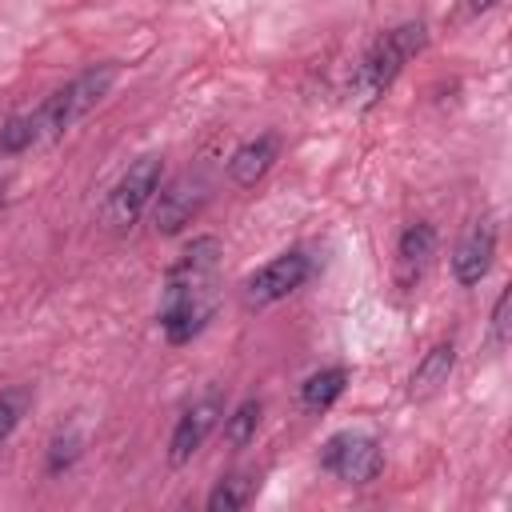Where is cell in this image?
<instances>
[{
	"instance_id": "obj_1",
	"label": "cell",
	"mask_w": 512,
	"mask_h": 512,
	"mask_svg": "<svg viewBox=\"0 0 512 512\" xmlns=\"http://www.w3.org/2000/svg\"><path fill=\"white\" fill-rule=\"evenodd\" d=\"M216 300H220V240L196 236L164 276L156 320L172 344H184L204 332V324L216 312Z\"/></svg>"
},
{
	"instance_id": "obj_2",
	"label": "cell",
	"mask_w": 512,
	"mask_h": 512,
	"mask_svg": "<svg viewBox=\"0 0 512 512\" xmlns=\"http://www.w3.org/2000/svg\"><path fill=\"white\" fill-rule=\"evenodd\" d=\"M424 44H428V28H424L420 20L396 24V28H388L384 36H376L372 48L364 52V60L356 64L352 80H348V96L360 100V104L380 100V96L392 88V80L404 72V64L424 52Z\"/></svg>"
},
{
	"instance_id": "obj_3",
	"label": "cell",
	"mask_w": 512,
	"mask_h": 512,
	"mask_svg": "<svg viewBox=\"0 0 512 512\" xmlns=\"http://www.w3.org/2000/svg\"><path fill=\"white\" fill-rule=\"evenodd\" d=\"M116 64L108 60V64H96V68H88V72H80L76 80H68L64 88H56L44 104H36L32 108V116H36V132H40V144H52V140H60L76 120H84L104 96H108V88L116 84Z\"/></svg>"
},
{
	"instance_id": "obj_4",
	"label": "cell",
	"mask_w": 512,
	"mask_h": 512,
	"mask_svg": "<svg viewBox=\"0 0 512 512\" xmlns=\"http://www.w3.org/2000/svg\"><path fill=\"white\" fill-rule=\"evenodd\" d=\"M160 176H164V160L156 152L136 156L120 172V180L112 184V192L104 200V224L108 228H132L140 220V212L152 204V196L160 188Z\"/></svg>"
},
{
	"instance_id": "obj_5",
	"label": "cell",
	"mask_w": 512,
	"mask_h": 512,
	"mask_svg": "<svg viewBox=\"0 0 512 512\" xmlns=\"http://www.w3.org/2000/svg\"><path fill=\"white\" fill-rule=\"evenodd\" d=\"M320 468L332 472V476L344 480V484H372V480L380 476V468H384V448H380L376 436L344 428V432H332V436L324 440V448H320Z\"/></svg>"
},
{
	"instance_id": "obj_6",
	"label": "cell",
	"mask_w": 512,
	"mask_h": 512,
	"mask_svg": "<svg viewBox=\"0 0 512 512\" xmlns=\"http://www.w3.org/2000/svg\"><path fill=\"white\" fill-rule=\"evenodd\" d=\"M308 276H312L308 252H304V248H288V252L272 256L268 264H260V268L244 280V304H248V308H268V304L292 296Z\"/></svg>"
},
{
	"instance_id": "obj_7",
	"label": "cell",
	"mask_w": 512,
	"mask_h": 512,
	"mask_svg": "<svg viewBox=\"0 0 512 512\" xmlns=\"http://www.w3.org/2000/svg\"><path fill=\"white\" fill-rule=\"evenodd\" d=\"M160 196H156V208H152V224H156V232L160 236H176L184 224H192L196 216H200V208L208 204V180L204 176H192V172H184V176H176L172 184H164V188H156Z\"/></svg>"
},
{
	"instance_id": "obj_8",
	"label": "cell",
	"mask_w": 512,
	"mask_h": 512,
	"mask_svg": "<svg viewBox=\"0 0 512 512\" xmlns=\"http://www.w3.org/2000/svg\"><path fill=\"white\" fill-rule=\"evenodd\" d=\"M224 420V396L220 392H204L200 400H192L184 412H180V420H176V428H172V436H168V460L180 468V464H188L200 448H204V440L212 436V428Z\"/></svg>"
},
{
	"instance_id": "obj_9",
	"label": "cell",
	"mask_w": 512,
	"mask_h": 512,
	"mask_svg": "<svg viewBox=\"0 0 512 512\" xmlns=\"http://www.w3.org/2000/svg\"><path fill=\"white\" fill-rule=\"evenodd\" d=\"M492 256H496V220L492 216H480L464 232V240L456 244V252H452V276H456V284L460 288L480 284L488 276V268H492Z\"/></svg>"
},
{
	"instance_id": "obj_10",
	"label": "cell",
	"mask_w": 512,
	"mask_h": 512,
	"mask_svg": "<svg viewBox=\"0 0 512 512\" xmlns=\"http://www.w3.org/2000/svg\"><path fill=\"white\" fill-rule=\"evenodd\" d=\"M432 252H436V228L428 220H416L400 232L396 240V284L400 288H416V280L428 272L432 264Z\"/></svg>"
},
{
	"instance_id": "obj_11",
	"label": "cell",
	"mask_w": 512,
	"mask_h": 512,
	"mask_svg": "<svg viewBox=\"0 0 512 512\" xmlns=\"http://www.w3.org/2000/svg\"><path fill=\"white\" fill-rule=\"evenodd\" d=\"M276 156H280V136H276V132L252 136V140H244V144L228 156V176H232L240 188H252L256 180L268 176V168L276 164Z\"/></svg>"
},
{
	"instance_id": "obj_12",
	"label": "cell",
	"mask_w": 512,
	"mask_h": 512,
	"mask_svg": "<svg viewBox=\"0 0 512 512\" xmlns=\"http://www.w3.org/2000/svg\"><path fill=\"white\" fill-rule=\"evenodd\" d=\"M452 364H456V348H452V344H432V348L420 356V364L412 368L408 396H412V400H428V396H436V392L448 384Z\"/></svg>"
},
{
	"instance_id": "obj_13",
	"label": "cell",
	"mask_w": 512,
	"mask_h": 512,
	"mask_svg": "<svg viewBox=\"0 0 512 512\" xmlns=\"http://www.w3.org/2000/svg\"><path fill=\"white\" fill-rule=\"evenodd\" d=\"M344 388H348V368H340V364L320 368L300 384V408L304 412H324L344 396Z\"/></svg>"
},
{
	"instance_id": "obj_14",
	"label": "cell",
	"mask_w": 512,
	"mask_h": 512,
	"mask_svg": "<svg viewBox=\"0 0 512 512\" xmlns=\"http://www.w3.org/2000/svg\"><path fill=\"white\" fill-rule=\"evenodd\" d=\"M256 488H260V480L252 472H228V476L216 480V488L208 492L204 504H208V512H240V508L252 504Z\"/></svg>"
},
{
	"instance_id": "obj_15",
	"label": "cell",
	"mask_w": 512,
	"mask_h": 512,
	"mask_svg": "<svg viewBox=\"0 0 512 512\" xmlns=\"http://www.w3.org/2000/svg\"><path fill=\"white\" fill-rule=\"evenodd\" d=\"M260 416H264V404H260L256 396L240 400V404L232 408V416H224V440H228L232 448H244V444L256 436V428H260Z\"/></svg>"
},
{
	"instance_id": "obj_16",
	"label": "cell",
	"mask_w": 512,
	"mask_h": 512,
	"mask_svg": "<svg viewBox=\"0 0 512 512\" xmlns=\"http://www.w3.org/2000/svg\"><path fill=\"white\" fill-rule=\"evenodd\" d=\"M40 144V132H36V116L32 112H16L0 124V156H20L28 148Z\"/></svg>"
},
{
	"instance_id": "obj_17",
	"label": "cell",
	"mask_w": 512,
	"mask_h": 512,
	"mask_svg": "<svg viewBox=\"0 0 512 512\" xmlns=\"http://www.w3.org/2000/svg\"><path fill=\"white\" fill-rule=\"evenodd\" d=\"M28 404H32V392L28 388H4L0 392V444L16 432V424L24 420Z\"/></svg>"
},
{
	"instance_id": "obj_18",
	"label": "cell",
	"mask_w": 512,
	"mask_h": 512,
	"mask_svg": "<svg viewBox=\"0 0 512 512\" xmlns=\"http://www.w3.org/2000/svg\"><path fill=\"white\" fill-rule=\"evenodd\" d=\"M80 460V436L76 432H64L48 444V460H44V472L48 476H64L72 464Z\"/></svg>"
},
{
	"instance_id": "obj_19",
	"label": "cell",
	"mask_w": 512,
	"mask_h": 512,
	"mask_svg": "<svg viewBox=\"0 0 512 512\" xmlns=\"http://www.w3.org/2000/svg\"><path fill=\"white\" fill-rule=\"evenodd\" d=\"M508 304H512V288H500V296L492 304V340L500 348L508 344Z\"/></svg>"
},
{
	"instance_id": "obj_20",
	"label": "cell",
	"mask_w": 512,
	"mask_h": 512,
	"mask_svg": "<svg viewBox=\"0 0 512 512\" xmlns=\"http://www.w3.org/2000/svg\"><path fill=\"white\" fill-rule=\"evenodd\" d=\"M496 4H500V0H468L472 12H488V8H496Z\"/></svg>"
}]
</instances>
